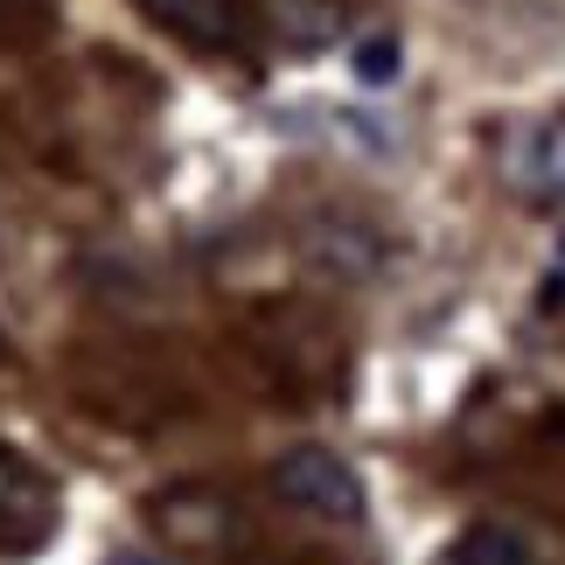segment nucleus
<instances>
[{
    "instance_id": "f257e3e1",
    "label": "nucleus",
    "mask_w": 565,
    "mask_h": 565,
    "mask_svg": "<svg viewBox=\"0 0 565 565\" xmlns=\"http://www.w3.org/2000/svg\"><path fill=\"white\" fill-rule=\"evenodd\" d=\"M273 495L300 516H315V524H335V531H356L363 516H371V495H363V475L342 461L335 447H287L273 461Z\"/></svg>"
},
{
    "instance_id": "f03ea898",
    "label": "nucleus",
    "mask_w": 565,
    "mask_h": 565,
    "mask_svg": "<svg viewBox=\"0 0 565 565\" xmlns=\"http://www.w3.org/2000/svg\"><path fill=\"white\" fill-rule=\"evenodd\" d=\"M503 189L531 210H565V113H531L510 119L495 140Z\"/></svg>"
},
{
    "instance_id": "7ed1b4c3",
    "label": "nucleus",
    "mask_w": 565,
    "mask_h": 565,
    "mask_svg": "<svg viewBox=\"0 0 565 565\" xmlns=\"http://www.w3.org/2000/svg\"><path fill=\"white\" fill-rule=\"evenodd\" d=\"M134 8L175 35L182 50H203V56H252L258 35H266L258 0H134Z\"/></svg>"
},
{
    "instance_id": "20e7f679",
    "label": "nucleus",
    "mask_w": 565,
    "mask_h": 565,
    "mask_svg": "<svg viewBox=\"0 0 565 565\" xmlns=\"http://www.w3.org/2000/svg\"><path fill=\"white\" fill-rule=\"evenodd\" d=\"M56 531V482L35 461H21L14 447H0V545L35 552Z\"/></svg>"
},
{
    "instance_id": "39448f33",
    "label": "nucleus",
    "mask_w": 565,
    "mask_h": 565,
    "mask_svg": "<svg viewBox=\"0 0 565 565\" xmlns=\"http://www.w3.org/2000/svg\"><path fill=\"white\" fill-rule=\"evenodd\" d=\"M154 524H161V537H175L182 552L231 545V503L216 489H175V495H161V503H154Z\"/></svg>"
},
{
    "instance_id": "423d86ee",
    "label": "nucleus",
    "mask_w": 565,
    "mask_h": 565,
    "mask_svg": "<svg viewBox=\"0 0 565 565\" xmlns=\"http://www.w3.org/2000/svg\"><path fill=\"white\" fill-rule=\"evenodd\" d=\"M447 565H545V558H537V545L516 524H495L489 516V524H468L461 537H454Z\"/></svg>"
},
{
    "instance_id": "0eeeda50",
    "label": "nucleus",
    "mask_w": 565,
    "mask_h": 565,
    "mask_svg": "<svg viewBox=\"0 0 565 565\" xmlns=\"http://www.w3.org/2000/svg\"><path fill=\"white\" fill-rule=\"evenodd\" d=\"M258 14H266V29L287 35L294 50H321V42L342 35V8H329V0H273V8H258Z\"/></svg>"
},
{
    "instance_id": "6e6552de",
    "label": "nucleus",
    "mask_w": 565,
    "mask_h": 565,
    "mask_svg": "<svg viewBox=\"0 0 565 565\" xmlns=\"http://www.w3.org/2000/svg\"><path fill=\"white\" fill-rule=\"evenodd\" d=\"M398 56H405L398 35H363L350 71H356V84H391V77H398Z\"/></svg>"
},
{
    "instance_id": "1a4fd4ad",
    "label": "nucleus",
    "mask_w": 565,
    "mask_h": 565,
    "mask_svg": "<svg viewBox=\"0 0 565 565\" xmlns=\"http://www.w3.org/2000/svg\"><path fill=\"white\" fill-rule=\"evenodd\" d=\"M42 0H0V21H35Z\"/></svg>"
}]
</instances>
